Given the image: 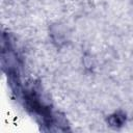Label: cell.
I'll return each mask as SVG.
<instances>
[{"mask_svg": "<svg viewBox=\"0 0 133 133\" xmlns=\"http://www.w3.org/2000/svg\"><path fill=\"white\" fill-rule=\"evenodd\" d=\"M109 126L113 128H119L122 127L126 122V115L123 112H115L111 114L107 119Z\"/></svg>", "mask_w": 133, "mask_h": 133, "instance_id": "6da1fadb", "label": "cell"}]
</instances>
